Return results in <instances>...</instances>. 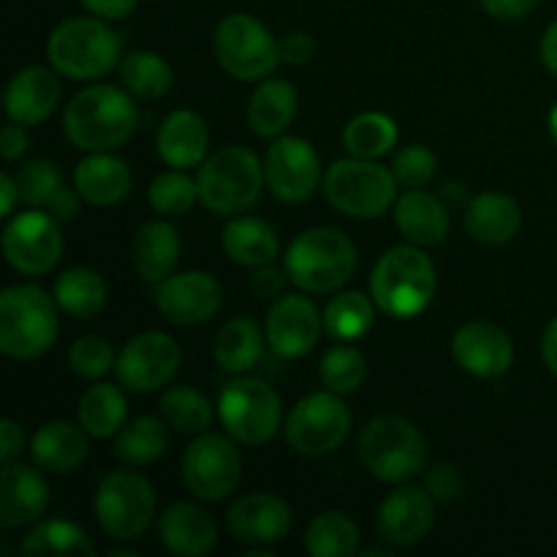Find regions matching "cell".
Segmentation results:
<instances>
[{"mask_svg": "<svg viewBox=\"0 0 557 557\" xmlns=\"http://www.w3.org/2000/svg\"><path fill=\"white\" fill-rule=\"evenodd\" d=\"M397 145V123L384 112H362L343 131V147L357 158L386 156Z\"/></svg>", "mask_w": 557, "mask_h": 557, "instance_id": "cell-39", "label": "cell"}, {"mask_svg": "<svg viewBox=\"0 0 557 557\" xmlns=\"http://www.w3.org/2000/svg\"><path fill=\"white\" fill-rule=\"evenodd\" d=\"M79 190H71V188H60L58 194H54V199L49 201V207H47V212L49 215H54L58 218V221H74L76 218V212H79Z\"/></svg>", "mask_w": 557, "mask_h": 557, "instance_id": "cell-55", "label": "cell"}, {"mask_svg": "<svg viewBox=\"0 0 557 557\" xmlns=\"http://www.w3.org/2000/svg\"><path fill=\"white\" fill-rule=\"evenodd\" d=\"M321 188L337 212L359 221L381 218L397 201L395 172L370 158L351 156L335 161L326 169Z\"/></svg>", "mask_w": 557, "mask_h": 557, "instance_id": "cell-8", "label": "cell"}, {"mask_svg": "<svg viewBox=\"0 0 557 557\" xmlns=\"http://www.w3.org/2000/svg\"><path fill=\"white\" fill-rule=\"evenodd\" d=\"M0 194H3V207H0V215L9 218L11 212H14L16 201L22 199L20 183H16V177H11L9 172L0 174Z\"/></svg>", "mask_w": 557, "mask_h": 557, "instance_id": "cell-56", "label": "cell"}, {"mask_svg": "<svg viewBox=\"0 0 557 557\" xmlns=\"http://www.w3.org/2000/svg\"><path fill=\"white\" fill-rule=\"evenodd\" d=\"M82 424L65 422H49L36 430L30 441V455L41 471L49 473H71L87 460L90 455V438Z\"/></svg>", "mask_w": 557, "mask_h": 557, "instance_id": "cell-27", "label": "cell"}, {"mask_svg": "<svg viewBox=\"0 0 557 557\" xmlns=\"http://www.w3.org/2000/svg\"><path fill=\"white\" fill-rule=\"evenodd\" d=\"M58 302L44 288L20 283L0 294V351L11 359H38L58 341Z\"/></svg>", "mask_w": 557, "mask_h": 557, "instance_id": "cell-3", "label": "cell"}, {"mask_svg": "<svg viewBox=\"0 0 557 557\" xmlns=\"http://www.w3.org/2000/svg\"><path fill=\"white\" fill-rule=\"evenodd\" d=\"M362 557H373V555H389V547H368V549H359Z\"/></svg>", "mask_w": 557, "mask_h": 557, "instance_id": "cell-60", "label": "cell"}, {"mask_svg": "<svg viewBox=\"0 0 557 557\" xmlns=\"http://www.w3.org/2000/svg\"><path fill=\"white\" fill-rule=\"evenodd\" d=\"M158 156L172 169H194L207 161L210 131L201 114L190 109H177L158 128Z\"/></svg>", "mask_w": 557, "mask_h": 557, "instance_id": "cell-26", "label": "cell"}, {"mask_svg": "<svg viewBox=\"0 0 557 557\" xmlns=\"http://www.w3.org/2000/svg\"><path fill=\"white\" fill-rule=\"evenodd\" d=\"M438 275L419 245H395L386 250L370 275V297L392 319H413L430 308Z\"/></svg>", "mask_w": 557, "mask_h": 557, "instance_id": "cell-2", "label": "cell"}, {"mask_svg": "<svg viewBox=\"0 0 557 557\" xmlns=\"http://www.w3.org/2000/svg\"><path fill=\"white\" fill-rule=\"evenodd\" d=\"M359 460L379 482L400 484L428 466V441L406 417L381 413L359 435Z\"/></svg>", "mask_w": 557, "mask_h": 557, "instance_id": "cell-6", "label": "cell"}, {"mask_svg": "<svg viewBox=\"0 0 557 557\" xmlns=\"http://www.w3.org/2000/svg\"><path fill=\"white\" fill-rule=\"evenodd\" d=\"M264 341L267 335H261V326L248 315H239L218 330L212 357H215L218 368H223L226 373H245L259 364Z\"/></svg>", "mask_w": 557, "mask_h": 557, "instance_id": "cell-33", "label": "cell"}, {"mask_svg": "<svg viewBox=\"0 0 557 557\" xmlns=\"http://www.w3.org/2000/svg\"><path fill=\"white\" fill-rule=\"evenodd\" d=\"M49 506V484L41 471L22 462H3L0 473V522L22 528L38 522Z\"/></svg>", "mask_w": 557, "mask_h": 557, "instance_id": "cell-22", "label": "cell"}, {"mask_svg": "<svg viewBox=\"0 0 557 557\" xmlns=\"http://www.w3.org/2000/svg\"><path fill=\"white\" fill-rule=\"evenodd\" d=\"M482 5L490 16H495V20L511 22L531 14L539 5V0H482Z\"/></svg>", "mask_w": 557, "mask_h": 557, "instance_id": "cell-51", "label": "cell"}, {"mask_svg": "<svg viewBox=\"0 0 557 557\" xmlns=\"http://www.w3.org/2000/svg\"><path fill=\"white\" fill-rule=\"evenodd\" d=\"M131 185H134L131 169L109 152H92L74 169V188L79 190L82 201L92 207L120 205L131 194Z\"/></svg>", "mask_w": 557, "mask_h": 557, "instance_id": "cell-28", "label": "cell"}, {"mask_svg": "<svg viewBox=\"0 0 557 557\" xmlns=\"http://www.w3.org/2000/svg\"><path fill=\"white\" fill-rule=\"evenodd\" d=\"M180 253H183L180 234L166 221L145 223L131 243V261H134L136 275L145 283H163L169 275H174Z\"/></svg>", "mask_w": 557, "mask_h": 557, "instance_id": "cell-29", "label": "cell"}, {"mask_svg": "<svg viewBox=\"0 0 557 557\" xmlns=\"http://www.w3.org/2000/svg\"><path fill=\"white\" fill-rule=\"evenodd\" d=\"M98 525L114 542H136L156 517V490L141 473H107L96 493Z\"/></svg>", "mask_w": 557, "mask_h": 557, "instance_id": "cell-9", "label": "cell"}, {"mask_svg": "<svg viewBox=\"0 0 557 557\" xmlns=\"http://www.w3.org/2000/svg\"><path fill=\"white\" fill-rule=\"evenodd\" d=\"M69 364L79 379L98 381L109 373L112 368H117V359H114L112 346H109L103 337L98 335H85L79 341H74L69 351Z\"/></svg>", "mask_w": 557, "mask_h": 557, "instance_id": "cell-46", "label": "cell"}, {"mask_svg": "<svg viewBox=\"0 0 557 557\" xmlns=\"http://www.w3.org/2000/svg\"><path fill=\"white\" fill-rule=\"evenodd\" d=\"M549 134H553V139L557 145V103L553 109H549Z\"/></svg>", "mask_w": 557, "mask_h": 557, "instance_id": "cell-59", "label": "cell"}, {"mask_svg": "<svg viewBox=\"0 0 557 557\" xmlns=\"http://www.w3.org/2000/svg\"><path fill=\"white\" fill-rule=\"evenodd\" d=\"M395 226L411 245L433 248L449 237L451 218L438 196L422 188H408V194L395 201Z\"/></svg>", "mask_w": 557, "mask_h": 557, "instance_id": "cell-25", "label": "cell"}, {"mask_svg": "<svg viewBox=\"0 0 557 557\" xmlns=\"http://www.w3.org/2000/svg\"><path fill=\"white\" fill-rule=\"evenodd\" d=\"M152 210L161 212L163 218H180L196 205L199 199V185L183 174V169H172V172L158 174L147 190Z\"/></svg>", "mask_w": 557, "mask_h": 557, "instance_id": "cell-44", "label": "cell"}, {"mask_svg": "<svg viewBox=\"0 0 557 557\" xmlns=\"http://www.w3.org/2000/svg\"><path fill=\"white\" fill-rule=\"evenodd\" d=\"M522 226V210L506 194H479L466 207V232L482 245H506Z\"/></svg>", "mask_w": 557, "mask_h": 557, "instance_id": "cell-30", "label": "cell"}, {"mask_svg": "<svg viewBox=\"0 0 557 557\" xmlns=\"http://www.w3.org/2000/svg\"><path fill=\"white\" fill-rule=\"evenodd\" d=\"M297 87L286 79H261L248 103L250 131L261 139H277L297 114Z\"/></svg>", "mask_w": 557, "mask_h": 557, "instance_id": "cell-31", "label": "cell"}, {"mask_svg": "<svg viewBox=\"0 0 557 557\" xmlns=\"http://www.w3.org/2000/svg\"><path fill=\"white\" fill-rule=\"evenodd\" d=\"M267 188L286 205L310 199L321 183V161L313 145L299 136H277L267 150Z\"/></svg>", "mask_w": 557, "mask_h": 557, "instance_id": "cell-16", "label": "cell"}, {"mask_svg": "<svg viewBox=\"0 0 557 557\" xmlns=\"http://www.w3.org/2000/svg\"><path fill=\"white\" fill-rule=\"evenodd\" d=\"M60 79L44 65H27L5 87V114L20 125H38L58 109Z\"/></svg>", "mask_w": 557, "mask_h": 557, "instance_id": "cell-23", "label": "cell"}, {"mask_svg": "<svg viewBox=\"0 0 557 557\" xmlns=\"http://www.w3.org/2000/svg\"><path fill=\"white\" fill-rule=\"evenodd\" d=\"M169 446V424L163 417H136L134 422L125 424L114 444V455L125 466H150L166 451Z\"/></svg>", "mask_w": 557, "mask_h": 557, "instance_id": "cell-36", "label": "cell"}, {"mask_svg": "<svg viewBox=\"0 0 557 557\" xmlns=\"http://www.w3.org/2000/svg\"><path fill=\"white\" fill-rule=\"evenodd\" d=\"M107 283L96 270L71 267L54 281V302L71 319H90L107 308Z\"/></svg>", "mask_w": 557, "mask_h": 557, "instance_id": "cell-34", "label": "cell"}, {"mask_svg": "<svg viewBox=\"0 0 557 557\" xmlns=\"http://www.w3.org/2000/svg\"><path fill=\"white\" fill-rule=\"evenodd\" d=\"M199 201L215 215H243L267 185L261 161L248 147H221L199 166Z\"/></svg>", "mask_w": 557, "mask_h": 557, "instance_id": "cell-7", "label": "cell"}, {"mask_svg": "<svg viewBox=\"0 0 557 557\" xmlns=\"http://www.w3.org/2000/svg\"><path fill=\"white\" fill-rule=\"evenodd\" d=\"M25 555H96V544L90 542L79 525L69 520H44L33 528L22 542Z\"/></svg>", "mask_w": 557, "mask_h": 557, "instance_id": "cell-41", "label": "cell"}, {"mask_svg": "<svg viewBox=\"0 0 557 557\" xmlns=\"http://www.w3.org/2000/svg\"><path fill=\"white\" fill-rule=\"evenodd\" d=\"M392 172H395L397 183L406 185V188H424L438 172V158L430 147L408 145L395 156Z\"/></svg>", "mask_w": 557, "mask_h": 557, "instance_id": "cell-47", "label": "cell"}, {"mask_svg": "<svg viewBox=\"0 0 557 557\" xmlns=\"http://www.w3.org/2000/svg\"><path fill=\"white\" fill-rule=\"evenodd\" d=\"M286 275L288 272L275 270V267H270V264L256 267V272L250 275V292H253L259 299L281 297L283 286H286Z\"/></svg>", "mask_w": 557, "mask_h": 557, "instance_id": "cell-50", "label": "cell"}, {"mask_svg": "<svg viewBox=\"0 0 557 557\" xmlns=\"http://www.w3.org/2000/svg\"><path fill=\"white\" fill-rule=\"evenodd\" d=\"M315 54V41L302 30H292L283 36L281 41V58L283 63H292V65H305L310 63Z\"/></svg>", "mask_w": 557, "mask_h": 557, "instance_id": "cell-49", "label": "cell"}, {"mask_svg": "<svg viewBox=\"0 0 557 557\" xmlns=\"http://www.w3.org/2000/svg\"><path fill=\"white\" fill-rule=\"evenodd\" d=\"M25 150H27L25 125L11 120V123L3 128V134H0V152H3L5 161H16Z\"/></svg>", "mask_w": 557, "mask_h": 557, "instance_id": "cell-54", "label": "cell"}, {"mask_svg": "<svg viewBox=\"0 0 557 557\" xmlns=\"http://www.w3.org/2000/svg\"><path fill=\"white\" fill-rule=\"evenodd\" d=\"M158 310L177 326L207 324L223 305V288L210 272H180L158 283Z\"/></svg>", "mask_w": 557, "mask_h": 557, "instance_id": "cell-18", "label": "cell"}, {"mask_svg": "<svg viewBox=\"0 0 557 557\" xmlns=\"http://www.w3.org/2000/svg\"><path fill=\"white\" fill-rule=\"evenodd\" d=\"M25 449V433L14 419H3L0 422V460L14 462Z\"/></svg>", "mask_w": 557, "mask_h": 557, "instance_id": "cell-52", "label": "cell"}, {"mask_svg": "<svg viewBox=\"0 0 557 557\" xmlns=\"http://www.w3.org/2000/svg\"><path fill=\"white\" fill-rule=\"evenodd\" d=\"M136 103L114 85H92L69 101L63 114V134L79 150L112 152L123 147L136 131Z\"/></svg>", "mask_w": 557, "mask_h": 557, "instance_id": "cell-1", "label": "cell"}, {"mask_svg": "<svg viewBox=\"0 0 557 557\" xmlns=\"http://www.w3.org/2000/svg\"><path fill=\"white\" fill-rule=\"evenodd\" d=\"M462 476L455 466H435L428 476V493L435 500H455L462 495Z\"/></svg>", "mask_w": 557, "mask_h": 557, "instance_id": "cell-48", "label": "cell"}, {"mask_svg": "<svg viewBox=\"0 0 557 557\" xmlns=\"http://www.w3.org/2000/svg\"><path fill=\"white\" fill-rule=\"evenodd\" d=\"M375 299L362 292H341L324 308V330L335 341H357L375 324Z\"/></svg>", "mask_w": 557, "mask_h": 557, "instance_id": "cell-37", "label": "cell"}, {"mask_svg": "<svg viewBox=\"0 0 557 557\" xmlns=\"http://www.w3.org/2000/svg\"><path fill=\"white\" fill-rule=\"evenodd\" d=\"M319 375L330 392H335V395H351L368 379V362H364L359 348L343 343V346H332L321 357Z\"/></svg>", "mask_w": 557, "mask_h": 557, "instance_id": "cell-43", "label": "cell"}, {"mask_svg": "<svg viewBox=\"0 0 557 557\" xmlns=\"http://www.w3.org/2000/svg\"><path fill=\"white\" fill-rule=\"evenodd\" d=\"M288 281L308 294H330L357 272V245L337 228H308L286 250Z\"/></svg>", "mask_w": 557, "mask_h": 557, "instance_id": "cell-4", "label": "cell"}, {"mask_svg": "<svg viewBox=\"0 0 557 557\" xmlns=\"http://www.w3.org/2000/svg\"><path fill=\"white\" fill-rule=\"evenodd\" d=\"M47 210H27L11 218L3 228V256L22 275H44L63 256V232Z\"/></svg>", "mask_w": 557, "mask_h": 557, "instance_id": "cell-14", "label": "cell"}, {"mask_svg": "<svg viewBox=\"0 0 557 557\" xmlns=\"http://www.w3.org/2000/svg\"><path fill=\"white\" fill-rule=\"evenodd\" d=\"M435 522V498L428 490L400 487L379 506L375 528L389 547H413L430 533Z\"/></svg>", "mask_w": 557, "mask_h": 557, "instance_id": "cell-20", "label": "cell"}, {"mask_svg": "<svg viewBox=\"0 0 557 557\" xmlns=\"http://www.w3.org/2000/svg\"><path fill=\"white\" fill-rule=\"evenodd\" d=\"M451 357L476 379H498L515 362V343L490 321H468L451 337Z\"/></svg>", "mask_w": 557, "mask_h": 557, "instance_id": "cell-19", "label": "cell"}, {"mask_svg": "<svg viewBox=\"0 0 557 557\" xmlns=\"http://www.w3.org/2000/svg\"><path fill=\"white\" fill-rule=\"evenodd\" d=\"M120 76H123L125 90L145 101L166 96L174 85L172 65L156 52H131L120 63Z\"/></svg>", "mask_w": 557, "mask_h": 557, "instance_id": "cell-42", "label": "cell"}, {"mask_svg": "<svg viewBox=\"0 0 557 557\" xmlns=\"http://www.w3.org/2000/svg\"><path fill=\"white\" fill-rule=\"evenodd\" d=\"M161 417L172 430L183 435H201L212 428V403L190 386H172L161 397Z\"/></svg>", "mask_w": 557, "mask_h": 557, "instance_id": "cell-40", "label": "cell"}, {"mask_svg": "<svg viewBox=\"0 0 557 557\" xmlns=\"http://www.w3.org/2000/svg\"><path fill=\"white\" fill-rule=\"evenodd\" d=\"M542 354H544V362H547L549 373L557 379V315L547 324L542 337Z\"/></svg>", "mask_w": 557, "mask_h": 557, "instance_id": "cell-57", "label": "cell"}, {"mask_svg": "<svg viewBox=\"0 0 557 557\" xmlns=\"http://www.w3.org/2000/svg\"><path fill=\"white\" fill-rule=\"evenodd\" d=\"M324 330V313L302 294H283L267 313L264 335L272 351L283 359H299L310 354Z\"/></svg>", "mask_w": 557, "mask_h": 557, "instance_id": "cell-17", "label": "cell"}, {"mask_svg": "<svg viewBox=\"0 0 557 557\" xmlns=\"http://www.w3.org/2000/svg\"><path fill=\"white\" fill-rule=\"evenodd\" d=\"M218 417L237 444H270L281 430V397L261 379H237L221 389Z\"/></svg>", "mask_w": 557, "mask_h": 557, "instance_id": "cell-10", "label": "cell"}, {"mask_svg": "<svg viewBox=\"0 0 557 557\" xmlns=\"http://www.w3.org/2000/svg\"><path fill=\"white\" fill-rule=\"evenodd\" d=\"M16 183H20V194L25 199V205L36 207V210H47L54 194L63 188V174H60V169L52 161L38 158V161L25 163L20 169Z\"/></svg>", "mask_w": 557, "mask_h": 557, "instance_id": "cell-45", "label": "cell"}, {"mask_svg": "<svg viewBox=\"0 0 557 557\" xmlns=\"http://www.w3.org/2000/svg\"><path fill=\"white\" fill-rule=\"evenodd\" d=\"M226 525L237 542L277 544L292 531V506L272 493H253L234 500L226 515Z\"/></svg>", "mask_w": 557, "mask_h": 557, "instance_id": "cell-21", "label": "cell"}, {"mask_svg": "<svg viewBox=\"0 0 557 557\" xmlns=\"http://www.w3.org/2000/svg\"><path fill=\"white\" fill-rule=\"evenodd\" d=\"M180 362H183V351L172 335L158 330L141 332L120 351L117 379L125 389L147 395L166 386L177 375Z\"/></svg>", "mask_w": 557, "mask_h": 557, "instance_id": "cell-15", "label": "cell"}, {"mask_svg": "<svg viewBox=\"0 0 557 557\" xmlns=\"http://www.w3.org/2000/svg\"><path fill=\"white\" fill-rule=\"evenodd\" d=\"M243 457L232 435L201 433L183 455V482L196 498L223 500L239 487Z\"/></svg>", "mask_w": 557, "mask_h": 557, "instance_id": "cell-13", "label": "cell"}, {"mask_svg": "<svg viewBox=\"0 0 557 557\" xmlns=\"http://www.w3.org/2000/svg\"><path fill=\"white\" fill-rule=\"evenodd\" d=\"M79 3L101 20H123L139 5V0H79Z\"/></svg>", "mask_w": 557, "mask_h": 557, "instance_id": "cell-53", "label": "cell"}, {"mask_svg": "<svg viewBox=\"0 0 557 557\" xmlns=\"http://www.w3.org/2000/svg\"><path fill=\"white\" fill-rule=\"evenodd\" d=\"M163 547L172 555L183 557H205L218 547V525L201 506L180 504L166 506V511L158 520Z\"/></svg>", "mask_w": 557, "mask_h": 557, "instance_id": "cell-24", "label": "cell"}, {"mask_svg": "<svg viewBox=\"0 0 557 557\" xmlns=\"http://www.w3.org/2000/svg\"><path fill=\"white\" fill-rule=\"evenodd\" d=\"M305 549L313 557H351L359 553V528L343 511L319 515L308 528Z\"/></svg>", "mask_w": 557, "mask_h": 557, "instance_id": "cell-38", "label": "cell"}, {"mask_svg": "<svg viewBox=\"0 0 557 557\" xmlns=\"http://www.w3.org/2000/svg\"><path fill=\"white\" fill-rule=\"evenodd\" d=\"M215 58L228 76L259 82L281 63V41L250 14H228L215 27Z\"/></svg>", "mask_w": 557, "mask_h": 557, "instance_id": "cell-11", "label": "cell"}, {"mask_svg": "<svg viewBox=\"0 0 557 557\" xmlns=\"http://www.w3.org/2000/svg\"><path fill=\"white\" fill-rule=\"evenodd\" d=\"M112 555H114V557H136L139 553H134V549H114Z\"/></svg>", "mask_w": 557, "mask_h": 557, "instance_id": "cell-61", "label": "cell"}, {"mask_svg": "<svg viewBox=\"0 0 557 557\" xmlns=\"http://www.w3.org/2000/svg\"><path fill=\"white\" fill-rule=\"evenodd\" d=\"M542 60L549 71L557 76V20L547 27L542 38Z\"/></svg>", "mask_w": 557, "mask_h": 557, "instance_id": "cell-58", "label": "cell"}, {"mask_svg": "<svg viewBox=\"0 0 557 557\" xmlns=\"http://www.w3.org/2000/svg\"><path fill=\"white\" fill-rule=\"evenodd\" d=\"M351 433V411L335 392H313L292 408L286 419V438L305 457L332 455Z\"/></svg>", "mask_w": 557, "mask_h": 557, "instance_id": "cell-12", "label": "cell"}, {"mask_svg": "<svg viewBox=\"0 0 557 557\" xmlns=\"http://www.w3.org/2000/svg\"><path fill=\"white\" fill-rule=\"evenodd\" d=\"M223 250L234 264L243 267H264L272 264L281 253V239L277 232L261 218L237 215L223 228Z\"/></svg>", "mask_w": 557, "mask_h": 557, "instance_id": "cell-32", "label": "cell"}, {"mask_svg": "<svg viewBox=\"0 0 557 557\" xmlns=\"http://www.w3.org/2000/svg\"><path fill=\"white\" fill-rule=\"evenodd\" d=\"M128 419V403L114 384H92L79 397V424L92 438H109L120 433Z\"/></svg>", "mask_w": 557, "mask_h": 557, "instance_id": "cell-35", "label": "cell"}, {"mask_svg": "<svg viewBox=\"0 0 557 557\" xmlns=\"http://www.w3.org/2000/svg\"><path fill=\"white\" fill-rule=\"evenodd\" d=\"M120 36L101 16H74L60 22L47 41V58L69 79H101L117 65Z\"/></svg>", "mask_w": 557, "mask_h": 557, "instance_id": "cell-5", "label": "cell"}]
</instances>
